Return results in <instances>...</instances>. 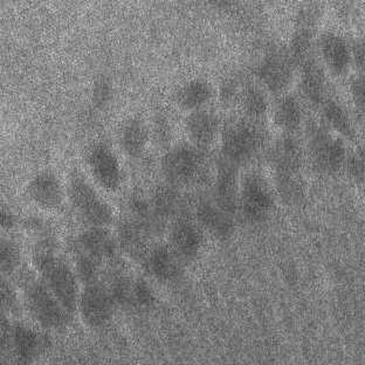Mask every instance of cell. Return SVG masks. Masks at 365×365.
<instances>
[{
	"instance_id": "6",
	"label": "cell",
	"mask_w": 365,
	"mask_h": 365,
	"mask_svg": "<svg viewBox=\"0 0 365 365\" xmlns=\"http://www.w3.org/2000/svg\"><path fill=\"white\" fill-rule=\"evenodd\" d=\"M86 163L91 177L107 192H118L123 184V169L118 155L108 144L98 142L86 153Z\"/></svg>"
},
{
	"instance_id": "12",
	"label": "cell",
	"mask_w": 365,
	"mask_h": 365,
	"mask_svg": "<svg viewBox=\"0 0 365 365\" xmlns=\"http://www.w3.org/2000/svg\"><path fill=\"white\" fill-rule=\"evenodd\" d=\"M115 235L120 250L135 260H142L155 245L150 232L129 215L118 222Z\"/></svg>"
},
{
	"instance_id": "15",
	"label": "cell",
	"mask_w": 365,
	"mask_h": 365,
	"mask_svg": "<svg viewBox=\"0 0 365 365\" xmlns=\"http://www.w3.org/2000/svg\"><path fill=\"white\" fill-rule=\"evenodd\" d=\"M150 138V128L140 118H128L118 133V144L121 150L125 156L134 160L143 156Z\"/></svg>"
},
{
	"instance_id": "4",
	"label": "cell",
	"mask_w": 365,
	"mask_h": 365,
	"mask_svg": "<svg viewBox=\"0 0 365 365\" xmlns=\"http://www.w3.org/2000/svg\"><path fill=\"white\" fill-rule=\"evenodd\" d=\"M73 210L88 226L109 227L114 222L111 206L78 170H73L66 185Z\"/></svg>"
},
{
	"instance_id": "5",
	"label": "cell",
	"mask_w": 365,
	"mask_h": 365,
	"mask_svg": "<svg viewBox=\"0 0 365 365\" xmlns=\"http://www.w3.org/2000/svg\"><path fill=\"white\" fill-rule=\"evenodd\" d=\"M51 339L23 323H1V348L20 363L33 362L51 346Z\"/></svg>"
},
{
	"instance_id": "10",
	"label": "cell",
	"mask_w": 365,
	"mask_h": 365,
	"mask_svg": "<svg viewBox=\"0 0 365 365\" xmlns=\"http://www.w3.org/2000/svg\"><path fill=\"white\" fill-rule=\"evenodd\" d=\"M140 262L151 279L164 286L180 282L186 264L168 244L153 245Z\"/></svg>"
},
{
	"instance_id": "9",
	"label": "cell",
	"mask_w": 365,
	"mask_h": 365,
	"mask_svg": "<svg viewBox=\"0 0 365 365\" xmlns=\"http://www.w3.org/2000/svg\"><path fill=\"white\" fill-rule=\"evenodd\" d=\"M69 252H80L98 259L101 262L113 261L118 258L120 246L116 235L108 227L88 226L69 240Z\"/></svg>"
},
{
	"instance_id": "3",
	"label": "cell",
	"mask_w": 365,
	"mask_h": 365,
	"mask_svg": "<svg viewBox=\"0 0 365 365\" xmlns=\"http://www.w3.org/2000/svg\"><path fill=\"white\" fill-rule=\"evenodd\" d=\"M32 264L60 304L73 315L78 312L80 297V281L74 267L62 258L59 250L54 248H33Z\"/></svg>"
},
{
	"instance_id": "18",
	"label": "cell",
	"mask_w": 365,
	"mask_h": 365,
	"mask_svg": "<svg viewBox=\"0 0 365 365\" xmlns=\"http://www.w3.org/2000/svg\"><path fill=\"white\" fill-rule=\"evenodd\" d=\"M128 210L130 213L129 217L140 222L153 235L160 233V230L164 227V222L155 212L150 199L143 195L131 193L128 198Z\"/></svg>"
},
{
	"instance_id": "8",
	"label": "cell",
	"mask_w": 365,
	"mask_h": 365,
	"mask_svg": "<svg viewBox=\"0 0 365 365\" xmlns=\"http://www.w3.org/2000/svg\"><path fill=\"white\" fill-rule=\"evenodd\" d=\"M109 288L101 282L85 286L78 297V312L86 326L101 329L110 322L116 308Z\"/></svg>"
},
{
	"instance_id": "20",
	"label": "cell",
	"mask_w": 365,
	"mask_h": 365,
	"mask_svg": "<svg viewBox=\"0 0 365 365\" xmlns=\"http://www.w3.org/2000/svg\"><path fill=\"white\" fill-rule=\"evenodd\" d=\"M0 267L3 277L16 275L21 268V251L12 239L3 238L0 242Z\"/></svg>"
},
{
	"instance_id": "17",
	"label": "cell",
	"mask_w": 365,
	"mask_h": 365,
	"mask_svg": "<svg viewBox=\"0 0 365 365\" xmlns=\"http://www.w3.org/2000/svg\"><path fill=\"white\" fill-rule=\"evenodd\" d=\"M149 199L155 212L164 222L167 220L173 222L180 215H184L185 200L182 198L180 189L169 182L157 185Z\"/></svg>"
},
{
	"instance_id": "13",
	"label": "cell",
	"mask_w": 365,
	"mask_h": 365,
	"mask_svg": "<svg viewBox=\"0 0 365 365\" xmlns=\"http://www.w3.org/2000/svg\"><path fill=\"white\" fill-rule=\"evenodd\" d=\"M190 143L202 149L212 147L220 131V122L215 113L207 108L189 113L184 121Z\"/></svg>"
},
{
	"instance_id": "19",
	"label": "cell",
	"mask_w": 365,
	"mask_h": 365,
	"mask_svg": "<svg viewBox=\"0 0 365 365\" xmlns=\"http://www.w3.org/2000/svg\"><path fill=\"white\" fill-rule=\"evenodd\" d=\"M71 255L74 258L73 267H74L80 284L83 286H89V284L100 282L103 262L98 259L91 258L85 253H80V252H73Z\"/></svg>"
},
{
	"instance_id": "24",
	"label": "cell",
	"mask_w": 365,
	"mask_h": 365,
	"mask_svg": "<svg viewBox=\"0 0 365 365\" xmlns=\"http://www.w3.org/2000/svg\"><path fill=\"white\" fill-rule=\"evenodd\" d=\"M153 137L158 144L170 143V124L164 118H158L155 123V133Z\"/></svg>"
},
{
	"instance_id": "22",
	"label": "cell",
	"mask_w": 365,
	"mask_h": 365,
	"mask_svg": "<svg viewBox=\"0 0 365 365\" xmlns=\"http://www.w3.org/2000/svg\"><path fill=\"white\" fill-rule=\"evenodd\" d=\"M1 304H3V309L6 310L10 315L14 317L19 315L20 304L18 295L12 287V284H10V281H7L5 277H3L1 280Z\"/></svg>"
},
{
	"instance_id": "21",
	"label": "cell",
	"mask_w": 365,
	"mask_h": 365,
	"mask_svg": "<svg viewBox=\"0 0 365 365\" xmlns=\"http://www.w3.org/2000/svg\"><path fill=\"white\" fill-rule=\"evenodd\" d=\"M156 304V293L150 284L142 277H134L131 288V308L133 309H150Z\"/></svg>"
},
{
	"instance_id": "7",
	"label": "cell",
	"mask_w": 365,
	"mask_h": 365,
	"mask_svg": "<svg viewBox=\"0 0 365 365\" xmlns=\"http://www.w3.org/2000/svg\"><path fill=\"white\" fill-rule=\"evenodd\" d=\"M168 245L185 264L200 257L206 245V232L196 219L180 215L168 228Z\"/></svg>"
},
{
	"instance_id": "23",
	"label": "cell",
	"mask_w": 365,
	"mask_h": 365,
	"mask_svg": "<svg viewBox=\"0 0 365 365\" xmlns=\"http://www.w3.org/2000/svg\"><path fill=\"white\" fill-rule=\"evenodd\" d=\"M113 98V86L107 78H98L93 87V102L98 108L107 107Z\"/></svg>"
},
{
	"instance_id": "14",
	"label": "cell",
	"mask_w": 365,
	"mask_h": 365,
	"mask_svg": "<svg viewBox=\"0 0 365 365\" xmlns=\"http://www.w3.org/2000/svg\"><path fill=\"white\" fill-rule=\"evenodd\" d=\"M193 218L206 235L215 239H224L230 231V224L226 217L225 209H222L213 197H204L199 199L195 206Z\"/></svg>"
},
{
	"instance_id": "25",
	"label": "cell",
	"mask_w": 365,
	"mask_h": 365,
	"mask_svg": "<svg viewBox=\"0 0 365 365\" xmlns=\"http://www.w3.org/2000/svg\"><path fill=\"white\" fill-rule=\"evenodd\" d=\"M0 222H1L3 230L12 231L18 225V218L10 209H7L6 206L3 205L1 211H0Z\"/></svg>"
},
{
	"instance_id": "1",
	"label": "cell",
	"mask_w": 365,
	"mask_h": 365,
	"mask_svg": "<svg viewBox=\"0 0 365 365\" xmlns=\"http://www.w3.org/2000/svg\"><path fill=\"white\" fill-rule=\"evenodd\" d=\"M164 180L178 189L198 187L215 178V168L207 149L180 143L167 149L160 160Z\"/></svg>"
},
{
	"instance_id": "11",
	"label": "cell",
	"mask_w": 365,
	"mask_h": 365,
	"mask_svg": "<svg viewBox=\"0 0 365 365\" xmlns=\"http://www.w3.org/2000/svg\"><path fill=\"white\" fill-rule=\"evenodd\" d=\"M26 191L34 205L48 212L61 210L67 198L65 186L52 171L36 173L29 182Z\"/></svg>"
},
{
	"instance_id": "2",
	"label": "cell",
	"mask_w": 365,
	"mask_h": 365,
	"mask_svg": "<svg viewBox=\"0 0 365 365\" xmlns=\"http://www.w3.org/2000/svg\"><path fill=\"white\" fill-rule=\"evenodd\" d=\"M16 275L18 286L23 293L24 304L31 317L41 328L56 331L65 329L72 322L73 314L60 304L36 272L24 268Z\"/></svg>"
},
{
	"instance_id": "16",
	"label": "cell",
	"mask_w": 365,
	"mask_h": 365,
	"mask_svg": "<svg viewBox=\"0 0 365 365\" xmlns=\"http://www.w3.org/2000/svg\"><path fill=\"white\" fill-rule=\"evenodd\" d=\"M215 88L205 78H192L177 89L175 101L182 110L192 111L205 109L215 98Z\"/></svg>"
}]
</instances>
